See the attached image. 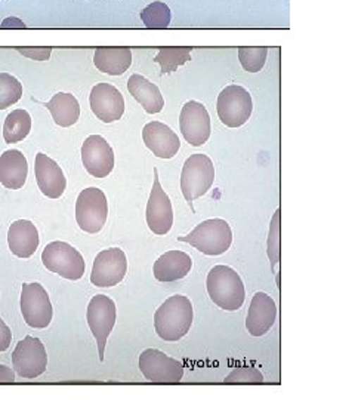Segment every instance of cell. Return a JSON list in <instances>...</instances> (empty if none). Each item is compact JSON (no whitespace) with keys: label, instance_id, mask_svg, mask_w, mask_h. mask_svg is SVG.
Returning <instances> with one entry per match:
<instances>
[{"label":"cell","instance_id":"obj_1","mask_svg":"<svg viewBox=\"0 0 355 400\" xmlns=\"http://www.w3.org/2000/svg\"><path fill=\"white\" fill-rule=\"evenodd\" d=\"M194 310L184 295H173L163 303L154 313V328L157 335L165 341L184 338L192 325Z\"/></svg>","mask_w":355,"mask_h":400},{"label":"cell","instance_id":"obj_2","mask_svg":"<svg viewBox=\"0 0 355 400\" xmlns=\"http://www.w3.org/2000/svg\"><path fill=\"white\" fill-rule=\"evenodd\" d=\"M207 293L222 310H239L246 298V291L240 274L228 265H215L207 274Z\"/></svg>","mask_w":355,"mask_h":400},{"label":"cell","instance_id":"obj_3","mask_svg":"<svg viewBox=\"0 0 355 400\" xmlns=\"http://www.w3.org/2000/svg\"><path fill=\"white\" fill-rule=\"evenodd\" d=\"M180 242L194 246L201 254L216 257L230 249L232 243V230L225 219H206L187 236L178 237Z\"/></svg>","mask_w":355,"mask_h":400},{"label":"cell","instance_id":"obj_4","mask_svg":"<svg viewBox=\"0 0 355 400\" xmlns=\"http://www.w3.org/2000/svg\"><path fill=\"white\" fill-rule=\"evenodd\" d=\"M215 181V166L213 162L206 154L189 156L181 172V191L192 207V202L204 196L211 190ZM194 211V207H192Z\"/></svg>","mask_w":355,"mask_h":400},{"label":"cell","instance_id":"obj_5","mask_svg":"<svg viewBox=\"0 0 355 400\" xmlns=\"http://www.w3.org/2000/svg\"><path fill=\"white\" fill-rule=\"evenodd\" d=\"M46 269L67 280H79L85 274L86 264L80 252L67 242H52L42 252Z\"/></svg>","mask_w":355,"mask_h":400},{"label":"cell","instance_id":"obj_6","mask_svg":"<svg viewBox=\"0 0 355 400\" xmlns=\"http://www.w3.org/2000/svg\"><path fill=\"white\" fill-rule=\"evenodd\" d=\"M216 111L220 122L228 128L243 126L254 111V101L251 95L243 86L230 85L222 89L218 102Z\"/></svg>","mask_w":355,"mask_h":400},{"label":"cell","instance_id":"obj_7","mask_svg":"<svg viewBox=\"0 0 355 400\" xmlns=\"http://www.w3.org/2000/svg\"><path fill=\"white\" fill-rule=\"evenodd\" d=\"M107 218L108 202L104 191L96 187H89L80 191L76 202L77 226L86 233L95 234L106 226Z\"/></svg>","mask_w":355,"mask_h":400},{"label":"cell","instance_id":"obj_8","mask_svg":"<svg viewBox=\"0 0 355 400\" xmlns=\"http://www.w3.org/2000/svg\"><path fill=\"white\" fill-rule=\"evenodd\" d=\"M117 319L116 303L107 295H95L87 305L86 320L92 335L96 339L99 350V360H104L107 339L114 328Z\"/></svg>","mask_w":355,"mask_h":400},{"label":"cell","instance_id":"obj_9","mask_svg":"<svg viewBox=\"0 0 355 400\" xmlns=\"http://www.w3.org/2000/svg\"><path fill=\"white\" fill-rule=\"evenodd\" d=\"M12 366L23 378L40 377L48 366V354L42 341L30 335L21 339L12 353Z\"/></svg>","mask_w":355,"mask_h":400},{"label":"cell","instance_id":"obj_10","mask_svg":"<svg viewBox=\"0 0 355 400\" xmlns=\"http://www.w3.org/2000/svg\"><path fill=\"white\" fill-rule=\"evenodd\" d=\"M21 315L25 323L36 329L48 328L54 308L48 292L40 284H24L21 291Z\"/></svg>","mask_w":355,"mask_h":400},{"label":"cell","instance_id":"obj_11","mask_svg":"<svg viewBox=\"0 0 355 400\" xmlns=\"http://www.w3.org/2000/svg\"><path fill=\"white\" fill-rule=\"evenodd\" d=\"M127 272L126 254L118 248L101 250L95 257L91 284L98 288H111L120 284Z\"/></svg>","mask_w":355,"mask_h":400},{"label":"cell","instance_id":"obj_12","mask_svg":"<svg viewBox=\"0 0 355 400\" xmlns=\"http://www.w3.org/2000/svg\"><path fill=\"white\" fill-rule=\"evenodd\" d=\"M142 375L153 382H180L184 377V365L163 351L147 349L139 356Z\"/></svg>","mask_w":355,"mask_h":400},{"label":"cell","instance_id":"obj_13","mask_svg":"<svg viewBox=\"0 0 355 400\" xmlns=\"http://www.w3.org/2000/svg\"><path fill=\"white\" fill-rule=\"evenodd\" d=\"M180 126L185 141L192 147H201L211 138V116L199 101H188L184 104Z\"/></svg>","mask_w":355,"mask_h":400},{"label":"cell","instance_id":"obj_14","mask_svg":"<svg viewBox=\"0 0 355 400\" xmlns=\"http://www.w3.org/2000/svg\"><path fill=\"white\" fill-rule=\"evenodd\" d=\"M145 217L148 229L158 236L169 233L173 226L172 202L160 184L157 169H154V184L147 203Z\"/></svg>","mask_w":355,"mask_h":400},{"label":"cell","instance_id":"obj_15","mask_svg":"<svg viewBox=\"0 0 355 400\" xmlns=\"http://www.w3.org/2000/svg\"><path fill=\"white\" fill-rule=\"evenodd\" d=\"M89 104L94 114L104 123H113L125 113V98L118 89L110 83H98L89 95Z\"/></svg>","mask_w":355,"mask_h":400},{"label":"cell","instance_id":"obj_16","mask_svg":"<svg viewBox=\"0 0 355 400\" xmlns=\"http://www.w3.org/2000/svg\"><path fill=\"white\" fill-rule=\"evenodd\" d=\"M82 162L92 176L106 178L114 169V152L106 138L91 135L82 145Z\"/></svg>","mask_w":355,"mask_h":400},{"label":"cell","instance_id":"obj_17","mask_svg":"<svg viewBox=\"0 0 355 400\" xmlns=\"http://www.w3.org/2000/svg\"><path fill=\"white\" fill-rule=\"evenodd\" d=\"M35 175L39 190L49 199H59L66 191L67 180L58 163L43 153L36 154Z\"/></svg>","mask_w":355,"mask_h":400},{"label":"cell","instance_id":"obj_18","mask_svg":"<svg viewBox=\"0 0 355 400\" xmlns=\"http://www.w3.org/2000/svg\"><path fill=\"white\" fill-rule=\"evenodd\" d=\"M277 317V305L268 293L256 292L246 316V329L251 337H263Z\"/></svg>","mask_w":355,"mask_h":400},{"label":"cell","instance_id":"obj_19","mask_svg":"<svg viewBox=\"0 0 355 400\" xmlns=\"http://www.w3.org/2000/svg\"><path fill=\"white\" fill-rule=\"evenodd\" d=\"M142 140L156 157L172 159L181 148V141L175 131L161 122H150L142 129Z\"/></svg>","mask_w":355,"mask_h":400},{"label":"cell","instance_id":"obj_20","mask_svg":"<svg viewBox=\"0 0 355 400\" xmlns=\"http://www.w3.org/2000/svg\"><path fill=\"white\" fill-rule=\"evenodd\" d=\"M39 243V231L32 221L18 219L12 222L8 230V245L15 257L30 258L37 250Z\"/></svg>","mask_w":355,"mask_h":400},{"label":"cell","instance_id":"obj_21","mask_svg":"<svg viewBox=\"0 0 355 400\" xmlns=\"http://www.w3.org/2000/svg\"><path fill=\"white\" fill-rule=\"evenodd\" d=\"M192 267V260L182 250H168L153 265L154 277L163 284L184 279Z\"/></svg>","mask_w":355,"mask_h":400},{"label":"cell","instance_id":"obj_22","mask_svg":"<svg viewBox=\"0 0 355 400\" xmlns=\"http://www.w3.org/2000/svg\"><path fill=\"white\" fill-rule=\"evenodd\" d=\"M28 176V163L20 150H8L0 156V183L9 190L24 187Z\"/></svg>","mask_w":355,"mask_h":400},{"label":"cell","instance_id":"obj_23","mask_svg":"<svg viewBox=\"0 0 355 400\" xmlns=\"http://www.w3.org/2000/svg\"><path fill=\"white\" fill-rule=\"evenodd\" d=\"M127 91L135 98L148 114L160 113L165 107V99L160 89L141 74H132L127 80Z\"/></svg>","mask_w":355,"mask_h":400},{"label":"cell","instance_id":"obj_24","mask_svg":"<svg viewBox=\"0 0 355 400\" xmlns=\"http://www.w3.org/2000/svg\"><path fill=\"white\" fill-rule=\"evenodd\" d=\"M95 67L110 74V76H122L132 64V52L129 48H98L94 55Z\"/></svg>","mask_w":355,"mask_h":400},{"label":"cell","instance_id":"obj_25","mask_svg":"<svg viewBox=\"0 0 355 400\" xmlns=\"http://www.w3.org/2000/svg\"><path fill=\"white\" fill-rule=\"evenodd\" d=\"M44 106L51 111L54 122L61 128H70L76 125L80 117L79 101L71 94L58 92Z\"/></svg>","mask_w":355,"mask_h":400},{"label":"cell","instance_id":"obj_26","mask_svg":"<svg viewBox=\"0 0 355 400\" xmlns=\"http://www.w3.org/2000/svg\"><path fill=\"white\" fill-rule=\"evenodd\" d=\"M32 131V116L25 110H13L6 116L4 125V138L8 144L20 143Z\"/></svg>","mask_w":355,"mask_h":400},{"label":"cell","instance_id":"obj_27","mask_svg":"<svg viewBox=\"0 0 355 400\" xmlns=\"http://www.w3.org/2000/svg\"><path fill=\"white\" fill-rule=\"evenodd\" d=\"M192 48H161L154 58V63L161 67V76L173 73L191 59Z\"/></svg>","mask_w":355,"mask_h":400},{"label":"cell","instance_id":"obj_28","mask_svg":"<svg viewBox=\"0 0 355 400\" xmlns=\"http://www.w3.org/2000/svg\"><path fill=\"white\" fill-rule=\"evenodd\" d=\"M172 13L166 4L153 2L141 12V20L147 28H168Z\"/></svg>","mask_w":355,"mask_h":400},{"label":"cell","instance_id":"obj_29","mask_svg":"<svg viewBox=\"0 0 355 400\" xmlns=\"http://www.w3.org/2000/svg\"><path fill=\"white\" fill-rule=\"evenodd\" d=\"M23 97V85L12 74L0 73V110H5Z\"/></svg>","mask_w":355,"mask_h":400},{"label":"cell","instance_id":"obj_30","mask_svg":"<svg viewBox=\"0 0 355 400\" xmlns=\"http://www.w3.org/2000/svg\"><path fill=\"white\" fill-rule=\"evenodd\" d=\"M268 48H240L239 59L243 68L249 73H258L266 63Z\"/></svg>","mask_w":355,"mask_h":400},{"label":"cell","instance_id":"obj_31","mask_svg":"<svg viewBox=\"0 0 355 400\" xmlns=\"http://www.w3.org/2000/svg\"><path fill=\"white\" fill-rule=\"evenodd\" d=\"M268 257L271 261V270L280 262V210L275 211L268 234Z\"/></svg>","mask_w":355,"mask_h":400},{"label":"cell","instance_id":"obj_32","mask_svg":"<svg viewBox=\"0 0 355 400\" xmlns=\"http://www.w3.org/2000/svg\"><path fill=\"white\" fill-rule=\"evenodd\" d=\"M227 384L234 382H250V384H261L263 381V375L261 370H258L254 366H240L234 369L230 375L224 380Z\"/></svg>","mask_w":355,"mask_h":400},{"label":"cell","instance_id":"obj_33","mask_svg":"<svg viewBox=\"0 0 355 400\" xmlns=\"http://www.w3.org/2000/svg\"><path fill=\"white\" fill-rule=\"evenodd\" d=\"M12 343V332L9 326L0 317V351H6Z\"/></svg>","mask_w":355,"mask_h":400},{"label":"cell","instance_id":"obj_34","mask_svg":"<svg viewBox=\"0 0 355 400\" xmlns=\"http://www.w3.org/2000/svg\"><path fill=\"white\" fill-rule=\"evenodd\" d=\"M17 51L20 54H23L24 56H28L32 59H37V61H46L51 55V48L48 49H23V48H17Z\"/></svg>","mask_w":355,"mask_h":400},{"label":"cell","instance_id":"obj_35","mask_svg":"<svg viewBox=\"0 0 355 400\" xmlns=\"http://www.w3.org/2000/svg\"><path fill=\"white\" fill-rule=\"evenodd\" d=\"M15 374L13 370L5 365H0V382H13Z\"/></svg>","mask_w":355,"mask_h":400},{"label":"cell","instance_id":"obj_36","mask_svg":"<svg viewBox=\"0 0 355 400\" xmlns=\"http://www.w3.org/2000/svg\"><path fill=\"white\" fill-rule=\"evenodd\" d=\"M2 28H25V24L20 18H6L4 20Z\"/></svg>","mask_w":355,"mask_h":400}]
</instances>
